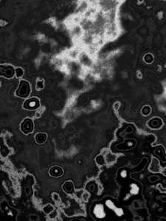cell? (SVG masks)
<instances>
[{
	"instance_id": "cell-9",
	"label": "cell",
	"mask_w": 166,
	"mask_h": 221,
	"mask_svg": "<svg viewBox=\"0 0 166 221\" xmlns=\"http://www.w3.org/2000/svg\"><path fill=\"white\" fill-rule=\"evenodd\" d=\"M35 89H36V90L40 91L41 89H44V81H38L36 83V85H35Z\"/></svg>"
},
{
	"instance_id": "cell-12",
	"label": "cell",
	"mask_w": 166,
	"mask_h": 221,
	"mask_svg": "<svg viewBox=\"0 0 166 221\" xmlns=\"http://www.w3.org/2000/svg\"><path fill=\"white\" fill-rule=\"evenodd\" d=\"M41 115V112H38V111H37V112L35 113V117H40Z\"/></svg>"
},
{
	"instance_id": "cell-2",
	"label": "cell",
	"mask_w": 166,
	"mask_h": 221,
	"mask_svg": "<svg viewBox=\"0 0 166 221\" xmlns=\"http://www.w3.org/2000/svg\"><path fill=\"white\" fill-rule=\"evenodd\" d=\"M33 128H34V124H33L32 119L30 118L24 119L20 125L21 132L25 134H29V133H32L33 131Z\"/></svg>"
},
{
	"instance_id": "cell-8",
	"label": "cell",
	"mask_w": 166,
	"mask_h": 221,
	"mask_svg": "<svg viewBox=\"0 0 166 221\" xmlns=\"http://www.w3.org/2000/svg\"><path fill=\"white\" fill-rule=\"evenodd\" d=\"M43 211L46 214H50L54 211V208L51 204H48L43 208Z\"/></svg>"
},
{
	"instance_id": "cell-1",
	"label": "cell",
	"mask_w": 166,
	"mask_h": 221,
	"mask_svg": "<svg viewBox=\"0 0 166 221\" xmlns=\"http://www.w3.org/2000/svg\"><path fill=\"white\" fill-rule=\"evenodd\" d=\"M30 91L31 89L29 82L26 81H21L19 88L16 91V95L19 97H22V98H27L30 95Z\"/></svg>"
},
{
	"instance_id": "cell-3",
	"label": "cell",
	"mask_w": 166,
	"mask_h": 221,
	"mask_svg": "<svg viewBox=\"0 0 166 221\" xmlns=\"http://www.w3.org/2000/svg\"><path fill=\"white\" fill-rule=\"evenodd\" d=\"M39 106H40V103H39V99L35 98V97L27 99L23 105L24 108L30 111L36 110L39 108Z\"/></svg>"
},
{
	"instance_id": "cell-10",
	"label": "cell",
	"mask_w": 166,
	"mask_h": 221,
	"mask_svg": "<svg viewBox=\"0 0 166 221\" xmlns=\"http://www.w3.org/2000/svg\"><path fill=\"white\" fill-rule=\"evenodd\" d=\"M16 75L17 77H21L23 76L24 75V70L21 68H17L16 69Z\"/></svg>"
},
{
	"instance_id": "cell-4",
	"label": "cell",
	"mask_w": 166,
	"mask_h": 221,
	"mask_svg": "<svg viewBox=\"0 0 166 221\" xmlns=\"http://www.w3.org/2000/svg\"><path fill=\"white\" fill-rule=\"evenodd\" d=\"M0 69H1V75L6 78H12L16 73V69L10 65H2Z\"/></svg>"
},
{
	"instance_id": "cell-11",
	"label": "cell",
	"mask_w": 166,
	"mask_h": 221,
	"mask_svg": "<svg viewBox=\"0 0 166 221\" xmlns=\"http://www.w3.org/2000/svg\"><path fill=\"white\" fill-rule=\"evenodd\" d=\"M53 200H55V201H56V202H58V201H60V197H59V196L57 193H53Z\"/></svg>"
},
{
	"instance_id": "cell-6",
	"label": "cell",
	"mask_w": 166,
	"mask_h": 221,
	"mask_svg": "<svg viewBox=\"0 0 166 221\" xmlns=\"http://www.w3.org/2000/svg\"><path fill=\"white\" fill-rule=\"evenodd\" d=\"M63 190L67 194H72L75 192V187L72 182H66L63 184Z\"/></svg>"
},
{
	"instance_id": "cell-7",
	"label": "cell",
	"mask_w": 166,
	"mask_h": 221,
	"mask_svg": "<svg viewBox=\"0 0 166 221\" xmlns=\"http://www.w3.org/2000/svg\"><path fill=\"white\" fill-rule=\"evenodd\" d=\"M47 135L45 133H39L35 135V142L38 143L39 145H42L47 141Z\"/></svg>"
},
{
	"instance_id": "cell-5",
	"label": "cell",
	"mask_w": 166,
	"mask_h": 221,
	"mask_svg": "<svg viewBox=\"0 0 166 221\" xmlns=\"http://www.w3.org/2000/svg\"><path fill=\"white\" fill-rule=\"evenodd\" d=\"M49 173H50V175L52 177L58 178V177L62 176L64 175V170L59 166H54L51 167Z\"/></svg>"
}]
</instances>
